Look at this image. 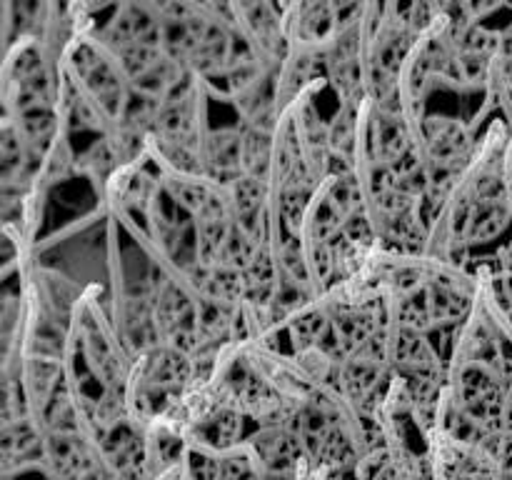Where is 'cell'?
Masks as SVG:
<instances>
[{"label":"cell","mask_w":512,"mask_h":480,"mask_svg":"<svg viewBox=\"0 0 512 480\" xmlns=\"http://www.w3.org/2000/svg\"><path fill=\"white\" fill-rule=\"evenodd\" d=\"M133 363V353L100 305L98 290H85L75 305L63 368L80 425L90 438L128 418L125 390Z\"/></svg>","instance_id":"obj_1"},{"label":"cell","mask_w":512,"mask_h":480,"mask_svg":"<svg viewBox=\"0 0 512 480\" xmlns=\"http://www.w3.org/2000/svg\"><path fill=\"white\" fill-rule=\"evenodd\" d=\"M198 385L193 358L183 350L155 345L138 355L130 373L125 403L128 415L138 425L168 423L185 403L190 390Z\"/></svg>","instance_id":"obj_2"},{"label":"cell","mask_w":512,"mask_h":480,"mask_svg":"<svg viewBox=\"0 0 512 480\" xmlns=\"http://www.w3.org/2000/svg\"><path fill=\"white\" fill-rule=\"evenodd\" d=\"M155 333L158 343L193 355L200 340V298L188 283L170 273L155 295Z\"/></svg>","instance_id":"obj_3"},{"label":"cell","mask_w":512,"mask_h":480,"mask_svg":"<svg viewBox=\"0 0 512 480\" xmlns=\"http://www.w3.org/2000/svg\"><path fill=\"white\" fill-rule=\"evenodd\" d=\"M243 445L263 478H298L303 473L305 458L285 423L253 425Z\"/></svg>","instance_id":"obj_4"},{"label":"cell","mask_w":512,"mask_h":480,"mask_svg":"<svg viewBox=\"0 0 512 480\" xmlns=\"http://www.w3.org/2000/svg\"><path fill=\"white\" fill-rule=\"evenodd\" d=\"M200 160H203V175L218 180V183H233L245 173V125H210L200 145Z\"/></svg>","instance_id":"obj_5"},{"label":"cell","mask_w":512,"mask_h":480,"mask_svg":"<svg viewBox=\"0 0 512 480\" xmlns=\"http://www.w3.org/2000/svg\"><path fill=\"white\" fill-rule=\"evenodd\" d=\"M475 448L503 478L512 480V428L485 433Z\"/></svg>","instance_id":"obj_6"}]
</instances>
